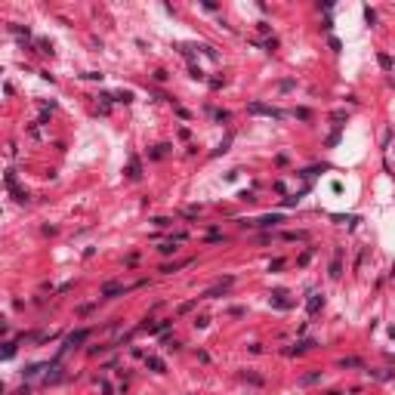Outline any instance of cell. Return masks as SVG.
<instances>
[{"label": "cell", "instance_id": "6da1fadb", "mask_svg": "<svg viewBox=\"0 0 395 395\" xmlns=\"http://www.w3.org/2000/svg\"><path fill=\"white\" fill-rule=\"evenodd\" d=\"M247 111H250V114H266V117H278V121L284 117V111H278V108H272V105H263V102H250V105H247Z\"/></svg>", "mask_w": 395, "mask_h": 395}, {"label": "cell", "instance_id": "7a4b0ae2", "mask_svg": "<svg viewBox=\"0 0 395 395\" xmlns=\"http://www.w3.org/2000/svg\"><path fill=\"white\" fill-rule=\"evenodd\" d=\"M278 222H284L281 213H269L263 220H253V222H244V225H250V229H272V225H278Z\"/></svg>", "mask_w": 395, "mask_h": 395}, {"label": "cell", "instance_id": "3957f363", "mask_svg": "<svg viewBox=\"0 0 395 395\" xmlns=\"http://www.w3.org/2000/svg\"><path fill=\"white\" fill-rule=\"evenodd\" d=\"M87 337H90V331H87V327H83V331H74V333H68V340L62 343V352H68V349H74V346H80V343L87 340Z\"/></svg>", "mask_w": 395, "mask_h": 395}, {"label": "cell", "instance_id": "277c9868", "mask_svg": "<svg viewBox=\"0 0 395 395\" xmlns=\"http://www.w3.org/2000/svg\"><path fill=\"white\" fill-rule=\"evenodd\" d=\"M232 281H235V278H222V281H216L210 290H204V297H201V300H213V297H220V293H225V290L232 287Z\"/></svg>", "mask_w": 395, "mask_h": 395}, {"label": "cell", "instance_id": "5b68a950", "mask_svg": "<svg viewBox=\"0 0 395 395\" xmlns=\"http://www.w3.org/2000/svg\"><path fill=\"white\" fill-rule=\"evenodd\" d=\"M121 293H127V287H124V284H117V281H108V284H102V290H99V297L111 300V297H121Z\"/></svg>", "mask_w": 395, "mask_h": 395}, {"label": "cell", "instance_id": "8992f818", "mask_svg": "<svg viewBox=\"0 0 395 395\" xmlns=\"http://www.w3.org/2000/svg\"><path fill=\"white\" fill-rule=\"evenodd\" d=\"M145 367H148V371H155V374H164L167 371L164 358H158V355H145Z\"/></svg>", "mask_w": 395, "mask_h": 395}, {"label": "cell", "instance_id": "52a82bcc", "mask_svg": "<svg viewBox=\"0 0 395 395\" xmlns=\"http://www.w3.org/2000/svg\"><path fill=\"white\" fill-rule=\"evenodd\" d=\"M321 306H324V297H321V293H309V302H306L309 315H315V312H318Z\"/></svg>", "mask_w": 395, "mask_h": 395}, {"label": "cell", "instance_id": "ba28073f", "mask_svg": "<svg viewBox=\"0 0 395 395\" xmlns=\"http://www.w3.org/2000/svg\"><path fill=\"white\" fill-rule=\"evenodd\" d=\"M312 346H315L312 340H302V343H297V346H290V349H284V352H287V355H300V352H306V349H312Z\"/></svg>", "mask_w": 395, "mask_h": 395}, {"label": "cell", "instance_id": "9c48e42d", "mask_svg": "<svg viewBox=\"0 0 395 395\" xmlns=\"http://www.w3.org/2000/svg\"><path fill=\"white\" fill-rule=\"evenodd\" d=\"M139 170H142V167H139V158H130V170H127L130 179H139V176H142Z\"/></svg>", "mask_w": 395, "mask_h": 395}, {"label": "cell", "instance_id": "30bf717a", "mask_svg": "<svg viewBox=\"0 0 395 395\" xmlns=\"http://www.w3.org/2000/svg\"><path fill=\"white\" fill-rule=\"evenodd\" d=\"M340 367H364V361L352 355V358H343V361H340Z\"/></svg>", "mask_w": 395, "mask_h": 395}, {"label": "cell", "instance_id": "8fae6325", "mask_svg": "<svg viewBox=\"0 0 395 395\" xmlns=\"http://www.w3.org/2000/svg\"><path fill=\"white\" fill-rule=\"evenodd\" d=\"M241 377H244L247 383H253V386H263V383H266V380H263V377H259V374H250V371H244Z\"/></svg>", "mask_w": 395, "mask_h": 395}, {"label": "cell", "instance_id": "7c38bea8", "mask_svg": "<svg viewBox=\"0 0 395 395\" xmlns=\"http://www.w3.org/2000/svg\"><path fill=\"white\" fill-rule=\"evenodd\" d=\"M340 272H343V266H340V250H337V259L331 263V278H340Z\"/></svg>", "mask_w": 395, "mask_h": 395}, {"label": "cell", "instance_id": "4fadbf2b", "mask_svg": "<svg viewBox=\"0 0 395 395\" xmlns=\"http://www.w3.org/2000/svg\"><path fill=\"white\" fill-rule=\"evenodd\" d=\"M318 377H321V374H318V371H312V374H306V377H302V380H300V383H302V386H309V383H315V380H318Z\"/></svg>", "mask_w": 395, "mask_h": 395}, {"label": "cell", "instance_id": "5bb4252c", "mask_svg": "<svg viewBox=\"0 0 395 395\" xmlns=\"http://www.w3.org/2000/svg\"><path fill=\"white\" fill-rule=\"evenodd\" d=\"M151 222H155L158 229H167V225H170V220H167V216H158V220H151Z\"/></svg>", "mask_w": 395, "mask_h": 395}, {"label": "cell", "instance_id": "9a60e30c", "mask_svg": "<svg viewBox=\"0 0 395 395\" xmlns=\"http://www.w3.org/2000/svg\"><path fill=\"white\" fill-rule=\"evenodd\" d=\"M380 65H383V68H386V71H389V68H392V59H389V56H386V53H380Z\"/></svg>", "mask_w": 395, "mask_h": 395}, {"label": "cell", "instance_id": "2e32d148", "mask_svg": "<svg viewBox=\"0 0 395 395\" xmlns=\"http://www.w3.org/2000/svg\"><path fill=\"white\" fill-rule=\"evenodd\" d=\"M173 244H176V241H167V244H161V247H158V250H161V253H173V250H176Z\"/></svg>", "mask_w": 395, "mask_h": 395}, {"label": "cell", "instance_id": "e0dca14e", "mask_svg": "<svg viewBox=\"0 0 395 395\" xmlns=\"http://www.w3.org/2000/svg\"><path fill=\"white\" fill-rule=\"evenodd\" d=\"M13 352H16V343H6V349H3V358H13Z\"/></svg>", "mask_w": 395, "mask_h": 395}, {"label": "cell", "instance_id": "ac0fdd59", "mask_svg": "<svg viewBox=\"0 0 395 395\" xmlns=\"http://www.w3.org/2000/svg\"><path fill=\"white\" fill-rule=\"evenodd\" d=\"M364 19H367V22H371V25H374V22H377V13H374V10H371V6H367V10H364Z\"/></svg>", "mask_w": 395, "mask_h": 395}]
</instances>
